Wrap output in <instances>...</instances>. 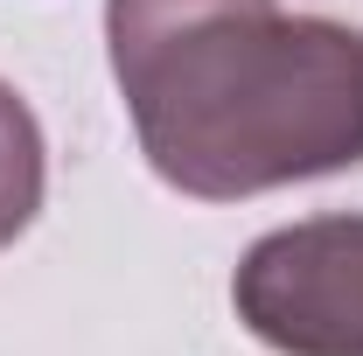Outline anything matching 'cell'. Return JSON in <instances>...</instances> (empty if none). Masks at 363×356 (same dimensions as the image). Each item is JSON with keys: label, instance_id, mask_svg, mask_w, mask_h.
Here are the masks:
<instances>
[{"label": "cell", "instance_id": "1", "mask_svg": "<svg viewBox=\"0 0 363 356\" xmlns=\"http://www.w3.org/2000/svg\"><path fill=\"white\" fill-rule=\"evenodd\" d=\"M147 168L203 203L363 161V28L279 0H105Z\"/></svg>", "mask_w": 363, "mask_h": 356}, {"label": "cell", "instance_id": "2", "mask_svg": "<svg viewBox=\"0 0 363 356\" xmlns=\"http://www.w3.org/2000/svg\"><path fill=\"white\" fill-rule=\"evenodd\" d=\"M230 301L279 356H363V217H308L259 238Z\"/></svg>", "mask_w": 363, "mask_h": 356}, {"label": "cell", "instance_id": "3", "mask_svg": "<svg viewBox=\"0 0 363 356\" xmlns=\"http://www.w3.org/2000/svg\"><path fill=\"white\" fill-rule=\"evenodd\" d=\"M35 210H43V126L14 98V84H0V252L35 223Z\"/></svg>", "mask_w": 363, "mask_h": 356}]
</instances>
